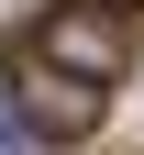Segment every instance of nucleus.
<instances>
[{"instance_id":"3","label":"nucleus","mask_w":144,"mask_h":155,"mask_svg":"<svg viewBox=\"0 0 144 155\" xmlns=\"http://www.w3.org/2000/svg\"><path fill=\"white\" fill-rule=\"evenodd\" d=\"M0 155H22V133H11V122H0Z\"/></svg>"},{"instance_id":"2","label":"nucleus","mask_w":144,"mask_h":155,"mask_svg":"<svg viewBox=\"0 0 144 155\" xmlns=\"http://www.w3.org/2000/svg\"><path fill=\"white\" fill-rule=\"evenodd\" d=\"M11 100H22V122L33 133H89L100 122V100H111V78H78V67H45V55H11Z\"/></svg>"},{"instance_id":"1","label":"nucleus","mask_w":144,"mask_h":155,"mask_svg":"<svg viewBox=\"0 0 144 155\" xmlns=\"http://www.w3.org/2000/svg\"><path fill=\"white\" fill-rule=\"evenodd\" d=\"M22 55L78 67V78H122V55H133V11H111V0H55L45 22L22 33Z\"/></svg>"}]
</instances>
